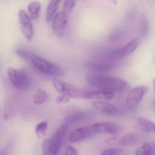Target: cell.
Wrapping results in <instances>:
<instances>
[{
  "mask_svg": "<svg viewBox=\"0 0 155 155\" xmlns=\"http://www.w3.org/2000/svg\"><path fill=\"white\" fill-rule=\"evenodd\" d=\"M149 31V25L148 21L145 17L141 18L140 24V34L141 38L143 39L147 37Z\"/></svg>",
  "mask_w": 155,
  "mask_h": 155,
  "instance_id": "obj_22",
  "label": "cell"
},
{
  "mask_svg": "<svg viewBox=\"0 0 155 155\" xmlns=\"http://www.w3.org/2000/svg\"><path fill=\"white\" fill-rule=\"evenodd\" d=\"M91 105L95 109L105 114L115 115L118 112V109L115 106L105 101H92Z\"/></svg>",
  "mask_w": 155,
  "mask_h": 155,
  "instance_id": "obj_12",
  "label": "cell"
},
{
  "mask_svg": "<svg viewBox=\"0 0 155 155\" xmlns=\"http://www.w3.org/2000/svg\"><path fill=\"white\" fill-rule=\"evenodd\" d=\"M64 94L75 99L84 98L86 91L77 86L64 82Z\"/></svg>",
  "mask_w": 155,
  "mask_h": 155,
  "instance_id": "obj_11",
  "label": "cell"
},
{
  "mask_svg": "<svg viewBox=\"0 0 155 155\" xmlns=\"http://www.w3.org/2000/svg\"><path fill=\"white\" fill-rule=\"evenodd\" d=\"M61 2V0H51V1L46 12V19L48 22H49L51 21L52 18L55 15L56 12L58 10Z\"/></svg>",
  "mask_w": 155,
  "mask_h": 155,
  "instance_id": "obj_16",
  "label": "cell"
},
{
  "mask_svg": "<svg viewBox=\"0 0 155 155\" xmlns=\"http://www.w3.org/2000/svg\"><path fill=\"white\" fill-rule=\"evenodd\" d=\"M138 140V137L134 133H128L120 138L119 143L122 146H129L136 144Z\"/></svg>",
  "mask_w": 155,
  "mask_h": 155,
  "instance_id": "obj_18",
  "label": "cell"
},
{
  "mask_svg": "<svg viewBox=\"0 0 155 155\" xmlns=\"http://www.w3.org/2000/svg\"><path fill=\"white\" fill-rule=\"evenodd\" d=\"M124 154V150L121 148H113L107 149L103 150L101 152L102 155H120Z\"/></svg>",
  "mask_w": 155,
  "mask_h": 155,
  "instance_id": "obj_25",
  "label": "cell"
},
{
  "mask_svg": "<svg viewBox=\"0 0 155 155\" xmlns=\"http://www.w3.org/2000/svg\"><path fill=\"white\" fill-rule=\"evenodd\" d=\"M93 133L91 126L79 128L71 133L69 140L72 143L80 142L89 137Z\"/></svg>",
  "mask_w": 155,
  "mask_h": 155,
  "instance_id": "obj_8",
  "label": "cell"
},
{
  "mask_svg": "<svg viewBox=\"0 0 155 155\" xmlns=\"http://www.w3.org/2000/svg\"><path fill=\"white\" fill-rule=\"evenodd\" d=\"M155 152V146L152 142H145L143 143L135 151L137 155H153Z\"/></svg>",
  "mask_w": 155,
  "mask_h": 155,
  "instance_id": "obj_14",
  "label": "cell"
},
{
  "mask_svg": "<svg viewBox=\"0 0 155 155\" xmlns=\"http://www.w3.org/2000/svg\"><path fill=\"white\" fill-rule=\"evenodd\" d=\"M77 1H85V0H77Z\"/></svg>",
  "mask_w": 155,
  "mask_h": 155,
  "instance_id": "obj_34",
  "label": "cell"
},
{
  "mask_svg": "<svg viewBox=\"0 0 155 155\" xmlns=\"http://www.w3.org/2000/svg\"><path fill=\"white\" fill-rule=\"evenodd\" d=\"M31 61L39 70L45 74L51 76H59L63 73V71L59 66L39 56L33 54Z\"/></svg>",
  "mask_w": 155,
  "mask_h": 155,
  "instance_id": "obj_2",
  "label": "cell"
},
{
  "mask_svg": "<svg viewBox=\"0 0 155 155\" xmlns=\"http://www.w3.org/2000/svg\"><path fill=\"white\" fill-rule=\"evenodd\" d=\"M88 114L84 111H77L68 115L64 120L65 124H74L86 118Z\"/></svg>",
  "mask_w": 155,
  "mask_h": 155,
  "instance_id": "obj_15",
  "label": "cell"
},
{
  "mask_svg": "<svg viewBox=\"0 0 155 155\" xmlns=\"http://www.w3.org/2000/svg\"><path fill=\"white\" fill-rule=\"evenodd\" d=\"M68 16L63 12H58L52 18V30L58 38H62L64 35L68 23Z\"/></svg>",
  "mask_w": 155,
  "mask_h": 155,
  "instance_id": "obj_7",
  "label": "cell"
},
{
  "mask_svg": "<svg viewBox=\"0 0 155 155\" xmlns=\"http://www.w3.org/2000/svg\"><path fill=\"white\" fill-rule=\"evenodd\" d=\"M70 97L66 94H61L56 97L55 101L58 104H66L69 102Z\"/></svg>",
  "mask_w": 155,
  "mask_h": 155,
  "instance_id": "obj_29",
  "label": "cell"
},
{
  "mask_svg": "<svg viewBox=\"0 0 155 155\" xmlns=\"http://www.w3.org/2000/svg\"><path fill=\"white\" fill-rule=\"evenodd\" d=\"M48 98V93L44 90L38 88L36 94L33 96V102L36 105H40L44 103Z\"/></svg>",
  "mask_w": 155,
  "mask_h": 155,
  "instance_id": "obj_21",
  "label": "cell"
},
{
  "mask_svg": "<svg viewBox=\"0 0 155 155\" xmlns=\"http://www.w3.org/2000/svg\"><path fill=\"white\" fill-rule=\"evenodd\" d=\"M68 129V124H64L59 127L55 131L50 140V155L58 154L60 149L62 140Z\"/></svg>",
  "mask_w": 155,
  "mask_h": 155,
  "instance_id": "obj_6",
  "label": "cell"
},
{
  "mask_svg": "<svg viewBox=\"0 0 155 155\" xmlns=\"http://www.w3.org/2000/svg\"><path fill=\"white\" fill-rule=\"evenodd\" d=\"M65 154L67 155H77L78 154V150L75 148L71 146H68L65 150Z\"/></svg>",
  "mask_w": 155,
  "mask_h": 155,
  "instance_id": "obj_32",
  "label": "cell"
},
{
  "mask_svg": "<svg viewBox=\"0 0 155 155\" xmlns=\"http://www.w3.org/2000/svg\"><path fill=\"white\" fill-rule=\"evenodd\" d=\"M18 21L21 25L28 22H32L30 17L28 15L27 12L23 10H21L19 12Z\"/></svg>",
  "mask_w": 155,
  "mask_h": 155,
  "instance_id": "obj_26",
  "label": "cell"
},
{
  "mask_svg": "<svg viewBox=\"0 0 155 155\" xmlns=\"http://www.w3.org/2000/svg\"><path fill=\"white\" fill-rule=\"evenodd\" d=\"M110 1H111L113 2H115L117 1V0H110Z\"/></svg>",
  "mask_w": 155,
  "mask_h": 155,
  "instance_id": "obj_33",
  "label": "cell"
},
{
  "mask_svg": "<svg viewBox=\"0 0 155 155\" xmlns=\"http://www.w3.org/2000/svg\"><path fill=\"white\" fill-rule=\"evenodd\" d=\"M147 91L148 88L145 86H138L132 89L126 97V105L127 108L129 110L134 108L141 101L144 95Z\"/></svg>",
  "mask_w": 155,
  "mask_h": 155,
  "instance_id": "obj_4",
  "label": "cell"
},
{
  "mask_svg": "<svg viewBox=\"0 0 155 155\" xmlns=\"http://www.w3.org/2000/svg\"><path fill=\"white\" fill-rule=\"evenodd\" d=\"M52 81L54 88L57 92L61 94H64V82H62L56 78H53Z\"/></svg>",
  "mask_w": 155,
  "mask_h": 155,
  "instance_id": "obj_27",
  "label": "cell"
},
{
  "mask_svg": "<svg viewBox=\"0 0 155 155\" xmlns=\"http://www.w3.org/2000/svg\"><path fill=\"white\" fill-rule=\"evenodd\" d=\"M48 125V122L46 121H42L37 125L36 128V133L39 137L42 138L45 136Z\"/></svg>",
  "mask_w": 155,
  "mask_h": 155,
  "instance_id": "obj_24",
  "label": "cell"
},
{
  "mask_svg": "<svg viewBox=\"0 0 155 155\" xmlns=\"http://www.w3.org/2000/svg\"><path fill=\"white\" fill-rule=\"evenodd\" d=\"M16 52L17 56L21 58L24 60L31 61V58L33 54H31L28 51L20 49L17 50Z\"/></svg>",
  "mask_w": 155,
  "mask_h": 155,
  "instance_id": "obj_28",
  "label": "cell"
},
{
  "mask_svg": "<svg viewBox=\"0 0 155 155\" xmlns=\"http://www.w3.org/2000/svg\"><path fill=\"white\" fill-rule=\"evenodd\" d=\"M136 128L147 132L155 131V125L151 121L143 117L138 118L135 123Z\"/></svg>",
  "mask_w": 155,
  "mask_h": 155,
  "instance_id": "obj_13",
  "label": "cell"
},
{
  "mask_svg": "<svg viewBox=\"0 0 155 155\" xmlns=\"http://www.w3.org/2000/svg\"><path fill=\"white\" fill-rule=\"evenodd\" d=\"M87 68L95 72H105L109 71L113 68L112 65L107 64L90 62L87 65Z\"/></svg>",
  "mask_w": 155,
  "mask_h": 155,
  "instance_id": "obj_17",
  "label": "cell"
},
{
  "mask_svg": "<svg viewBox=\"0 0 155 155\" xmlns=\"http://www.w3.org/2000/svg\"><path fill=\"white\" fill-rule=\"evenodd\" d=\"M139 44L137 39L133 40L125 46L110 51L109 55L110 59L111 60L117 61L127 57L137 49Z\"/></svg>",
  "mask_w": 155,
  "mask_h": 155,
  "instance_id": "obj_5",
  "label": "cell"
},
{
  "mask_svg": "<svg viewBox=\"0 0 155 155\" xmlns=\"http://www.w3.org/2000/svg\"><path fill=\"white\" fill-rule=\"evenodd\" d=\"M43 154L45 155H50V143L49 139L44 140L42 145Z\"/></svg>",
  "mask_w": 155,
  "mask_h": 155,
  "instance_id": "obj_31",
  "label": "cell"
},
{
  "mask_svg": "<svg viewBox=\"0 0 155 155\" xmlns=\"http://www.w3.org/2000/svg\"><path fill=\"white\" fill-rule=\"evenodd\" d=\"M41 5L37 1H33L30 3L28 7L29 12L31 19L35 20L38 18L39 16Z\"/></svg>",
  "mask_w": 155,
  "mask_h": 155,
  "instance_id": "obj_19",
  "label": "cell"
},
{
  "mask_svg": "<svg viewBox=\"0 0 155 155\" xmlns=\"http://www.w3.org/2000/svg\"><path fill=\"white\" fill-rule=\"evenodd\" d=\"M8 72L11 82L15 87L25 89L29 87L30 81L28 76L25 72L12 68L8 69Z\"/></svg>",
  "mask_w": 155,
  "mask_h": 155,
  "instance_id": "obj_3",
  "label": "cell"
},
{
  "mask_svg": "<svg viewBox=\"0 0 155 155\" xmlns=\"http://www.w3.org/2000/svg\"><path fill=\"white\" fill-rule=\"evenodd\" d=\"M122 31L120 30L117 29V30L114 31L110 34V39L111 41L113 42H116L120 40L122 36Z\"/></svg>",
  "mask_w": 155,
  "mask_h": 155,
  "instance_id": "obj_30",
  "label": "cell"
},
{
  "mask_svg": "<svg viewBox=\"0 0 155 155\" xmlns=\"http://www.w3.org/2000/svg\"><path fill=\"white\" fill-rule=\"evenodd\" d=\"M88 83L102 90L124 92L129 88V84L124 80L102 75H92L87 79Z\"/></svg>",
  "mask_w": 155,
  "mask_h": 155,
  "instance_id": "obj_1",
  "label": "cell"
},
{
  "mask_svg": "<svg viewBox=\"0 0 155 155\" xmlns=\"http://www.w3.org/2000/svg\"><path fill=\"white\" fill-rule=\"evenodd\" d=\"M77 0H65L63 6V12L67 16L71 13L76 5Z\"/></svg>",
  "mask_w": 155,
  "mask_h": 155,
  "instance_id": "obj_23",
  "label": "cell"
},
{
  "mask_svg": "<svg viewBox=\"0 0 155 155\" xmlns=\"http://www.w3.org/2000/svg\"><path fill=\"white\" fill-rule=\"evenodd\" d=\"M114 94L112 91H86L84 99L93 100L109 101L114 97Z\"/></svg>",
  "mask_w": 155,
  "mask_h": 155,
  "instance_id": "obj_10",
  "label": "cell"
},
{
  "mask_svg": "<svg viewBox=\"0 0 155 155\" xmlns=\"http://www.w3.org/2000/svg\"><path fill=\"white\" fill-rule=\"evenodd\" d=\"M21 31L25 38L30 41L33 38L34 34V28L32 22H28L22 24L21 26Z\"/></svg>",
  "mask_w": 155,
  "mask_h": 155,
  "instance_id": "obj_20",
  "label": "cell"
},
{
  "mask_svg": "<svg viewBox=\"0 0 155 155\" xmlns=\"http://www.w3.org/2000/svg\"><path fill=\"white\" fill-rule=\"evenodd\" d=\"M91 127L94 133L99 134L114 135L117 133L118 130L117 125L111 122L95 123Z\"/></svg>",
  "mask_w": 155,
  "mask_h": 155,
  "instance_id": "obj_9",
  "label": "cell"
}]
</instances>
